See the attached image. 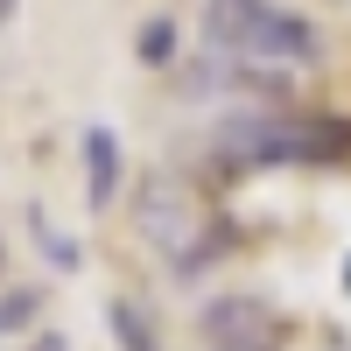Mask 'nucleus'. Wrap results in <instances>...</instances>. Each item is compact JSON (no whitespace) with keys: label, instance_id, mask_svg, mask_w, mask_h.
I'll return each instance as SVG.
<instances>
[{"label":"nucleus","instance_id":"obj_1","mask_svg":"<svg viewBox=\"0 0 351 351\" xmlns=\"http://www.w3.org/2000/svg\"><path fill=\"white\" fill-rule=\"evenodd\" d=\"M211 162L225 176L253 169H344L351 162V120L344 112H274L246 106L211 127Z\"/></svg>","mask_w":351,"mask_h":351},{"label":"nucleus","instance_id":"obj_2","mask_svg":"<svg viewBox=\"0 0 351 351\" xmlns=\"http://www.w3.org/2000/svg\"><path fill=\"white\" fill-rule=\"evenodd\" d=\"M204 36L246 64H316L324 56L316 21L281 0H204Z\"/></svg>","mask_w":351,"mask_h":351},{"label":"nucleus","instance_id":"obj_3","mask_svg":"<svg viewBox=\"0 0 351 351\" xmlns=\"http://www.w3.org/2000/svg\"><path fill=\"white\" fill-rule=\"evenodd\" d=\"M197 337L211 344V351H281L288 337V316L267 302V295H211L197 309Z\"/></svg>","mask_w":351,"mask_h":351},{"label":"nucleus","instance_id":"obj_4","mask_svg":"<svg viewBox=\"0 0 351 351\" xmlns=\"http://www.w3.org/2000/svg\"><path fill=\"white\" fill-rule=\"evenodd\" d=\"M141 232H148V246L162 260H176L190 239H197V204L183 197V183H141Z\"/></svg>","mask_w":351,"mask_h":351},{"label":"nucleus","instance_id":"obj_5","mask_svg":"<svg viewBox=\"0 0 351 351\" xmlns=\"http://www.w3.org/2000/svg\"><path fill=\"white\" fill-rule=\"evenodd\" d=\"M77 162H84V211H112L127 190V155H120V134L106 120H92L77 134Z\"/></svg>","mask_w":351,"mask_h":351},{"label":"nucleus","instance_id":"obj_6","mask_svg":"<svg viewBox=\"0 0 351 351\" xmlns=\"http://www.w3.org/2000/svg\"><path fill=\"white\" fill-rule=\"evenodd\" d=\"M232 246H239V225H232V218H211V225H197V239L169 260V274H176V281H197V274L211 267V260H225Z\"/></svg>","mask_w":351,"mask_h":351},{"label":"nucleus","instance_id":"obj_7","mask_svg":"<svg viewBox=\"0 0 351 351\" xmlns=\"http://www.w3.org/2000/svg\"><path fill=\"white\" fill-rule=\"evenodd\" d=\"M106 330H112V344H120V351H162L155 316L141 309L134 295H112V302H106Z\"/></svg>","mask_w":351,"mask_h":351},{"label":"nucleus","instance_id":"obj_8","mask_svg":"<svg viewBox=\"0 0 351 351\" xmlns=\"http://www.w3.org/2000/svg\"><path fill=\"white\" fill-rule=\"evenodd\" d=\"M134 56H141L148 71H169V64H176V21H169V14H148V21L134 28Z\"/></svg>","mask_w":351,"mask_h":351},{"label":"nucleus","instance_id":"obj_9","mask_svg":"<svg viewBox=\"0 0 351 351\" xmlns=\"http://www.w3.org/2000/svg\"><path fill=\"white\" fill-rule=\"evenodd\" d=\"M36 316H43V295H36V288H8V281H0V337H28V330H36Z\"/></svg>","mask_w":351,"mask_h":351},{"label":"nucleus","instance_id":"obj_10","mask_svg":"<svg viewBox=\"0 0 351 351\" xmlns=\"http://www.w3.org/2000/svg\"><path fill=\"white\" fill-rule=\"evenodd\" d=\"M28 225H36V246L49 253V267H64V274H71V267H77V246H71V239H64V232H56V225L43 218V211H36V218H28Z\"/></svg>","mask_w":351,"mask_h":351},{"label":"nucleus","instance_id":"obj_11","mask_svg":"<svg viewBox=\"0 0 351 351\" xmlns=\"http://www.w3.org/2000/svg\"><path fill=\"white\" fill-rule=\"evenodd\" d=\"M28 351H71L64 330H28Z\"/></svg>","mask_w":351,"mask_h":351},{"label":"nucleus","instance_id":"obj_12","mask_svg":"<svg viewBox=\"0 0 351 351\" xmlns=\"http://www.w3.org/2000/svg\"><path fill=\"white\" fill-rule=\"evenodd\" d=\"M14 14H21V0H0V28H8V21H14Z\"/></svg>","mask_w":351,"mask_h":351},{"label":"nucleus","instance_id":"obj_13","mask_svg":"<svg viewBox=\"0 0 351 351\" xmlns=\"http://www.w3.org/2000/svg\"><path fill=\"white\" fill-rule=\"evenodd\" d=\"M0 281H8V239H0Z\"/></svg>","mask_w":351,"mask_h":351},{"label":"nucleus","instance_id":"obj_14","mask_svg":"<svg viewBox=\"0 0 351 351\" xmlns=\"http://www.w3.org/2000/svg\"><path fill=\"white\" fill-rule=\"evenodd\" d=\"M344 288H351V260H344Z\"/></svg>","mask_w":351,"mask_h":351}]
</instances>
